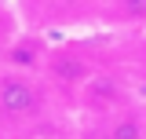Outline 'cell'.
I'll list each match as a JSON object with an SVG mask.
<instances>
[{
    "mask_svg": "<svg viewBox=\"0 0 146 139\" xmlns=\"http://www.w3.org/2000/svg\"><path fill=\"white\" fill-rule=\"evenodd\" d=\"M143 117H146V103H143Z\"/></svg>",
    "mask_w": 146,
    "mask_h": 139,
    "instance_id": "cell-9",
    "label": "cell"
},
{
    "mask_svg": "<svg viewBox=\"0 0 146 139\" xmlns=\"http://www.w3.org/2000/svg\"><path fill=\"white\" fill-rule=\"evenodd\" d=\"M26 29H66L80 22H99L102 0H15Z\"/></svg>",
    "mask_w": 146,
    "mask_h": 139,
    "instance_id": "cell-3",
    "label": "cell"
},
{
    "mask_svg": "<svg viewBox=\"0 0 146 139\" xmlns=\"http://www.w3.org/2000/svg\"><path fill=\"white\" fill-rule=\"evenodd\" d=\"M128 103H135L131 99V81L117 70H106V66L95 70L88 77V84L80 88V95H77V110L91 121L106 117V114H113V110H121Z\"/></svg>",
    "mask_w": 146,
    "mask_h": 139,
    "instance_id": "cell-4",
    "label": "cell"
},
{
    "mask_svg": "<svg viewBox=\"0 0 146 139\" xmlns=\"http://www.w3.org/2000/svg\"><path fill=\"white\" fill-rule=\"evenodd\" d=\"M99 70V62L91 59L88 48H77V44H55L48 51V62H44V81L62 103L77 106V95L80 88L88 84V77Z\"/></svg>",
    "mask_w": 146,
    "mask_h": 139,
    "instance_id": "cell-2",
    "label": "cell"
},
{
    "mask_svg": "<svg viewBox=\"0 0 146 139\" xmlns=\"http://www.w3.org/2000/svg\"><path fill=\"white\" fill-rule=\"evenodd\" d=\"M48 51H51V44L44 40L40 29H22V33H15L11 44L0 51V66L22 70V73H44Z\"/></svg>",
    "mask_w": 146,
    "mask_h": 139,
    "instance_id": "cell-5",
    "label": "cell"
},
{
    "mask_svg": "<svg viewBox=\"0 0 146 139\" xmlns=\"http://www.w3.org/2000/svg\"><path fill=\"white\" fill-rule=\"evenodd\" d=\"M55 92L48 88L44 73H22V70L0 66V132L22 136L48 121Z\"/></svg>",
    "mask_w": 146,
    "mask_h": 139,
    "instance_id": "cell-1",
    "label": "cell"
},
{
    "mask_svg": "<svg viewBox=\"0 0 146 139\" xmlns=\"http://www.w3.org/2000/svg\"><path fill=\"white\" fill-rule=\"evenodd\" d=\"M102 26H131L146 29V0H102Z\"/></svg>",
    "mask_w": 146,
    "mask_h": 139,
    "instance_id": "cell-7",
    "label": "cell"
},
{
    "mask_svg": "<svg viewBox=\"0 0 146 139\" xmlns=\"http://www.w3.org/2000/svg\"><path fill=\"white\" fill-rule=\"evenodd\" d=\"M128 70H131L135 81H143V84H146V33L135 40V48H131V55H128Z\"/></svg>",
    "mask_w": 146,
    "mask_h": 139,
    "instance_id": "cell-8",
    "label": "cell"
},
{
    "mask_svg": "<svg viewBox=\"0 0 146 139\" xmlns=\"http://www.w3.org/2000/svg\"><path fill=\"white\" fill-rule=\"evenodd\" d=\"M88 139H146L143 103H128L121 110L106 114V117H95Z\"/></svg>",
    "mask_w": 146,
    "mask_h": 139,
    "instance_id": "cell-6",
    "label": "cell"
}]
</instances>
